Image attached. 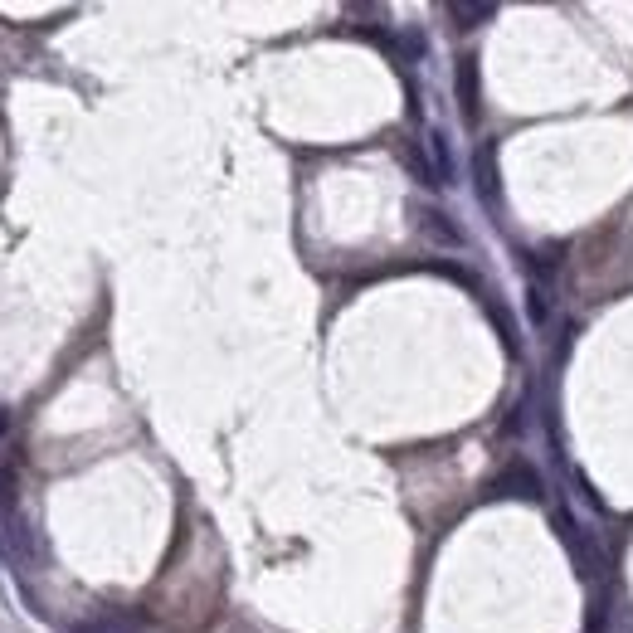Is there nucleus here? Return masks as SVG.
Wrapping results in <instances>:
<instances>
[{
    "instance_id": "6e6552de",
    "label": "nucleus",
    "mask_w": 633,
    "mask_h": 633,
    "mask_svg": "<svg viewBox=\"0 0 633 633\" xmlns=\"http://www.w3.org/2000/svg\"><path fill=\"white\" fill-rule=\"evenodd\" d=\"M560 254H565V244H546V249H531L526 254V273L536 278V288L541 283H551L556 278V268H560Z\"/></svg>"
},
{
    "instance_id": "ddd939ff",
    "label": "nucleus",
    "mask_w": 633,
    "mask_h": 633,
    "mask_svg": "<svg viewBox=\"0 0 633 633\" xmlns=\"http://www.w3.org/2000/svg\"><path fill=\"white\" fill-rule=\"evenodd\" d=\"M5 429H10V410H0V434H5Z\"/></svg>"
},
{
    "instance_id": "f03ea898",
    "label": "nucleus",
    "mask_w": 633,
    "mask_h": 633,
    "mask_svg": "<svg viewBox=\"0 0 633 633\" xmlns=\"http://www.w3.org/2000/svg\"><path fill=\"white\" fill-rule=\"evenodd\" d=\"M556 536H560V546L570 551V560H575V570H580V580H595V570H599V546L590 541V531L575 522L565 507L556 512Z\"/></svg>"
},
{
    "instance_id": "0eeeda50",
    "label": "nucleus",
    "mask_w": 633,
    "mask_h": 633,
    "mask_svg": "<svg viewBox=\"0 0 633 633\" xmlns=\"http://www.w3.org/2000/svg\"><path fill=\"white\" fill-rule=\"evenodd\" d=\"M458 103H463V122H478V59L473 54L458 59Z\"/></svg>"
},
{
    "instance_id": "20e7f679",
    "label": "nucleus",
    "mask_w": 633,
    "mask_h": 633,
    "mask_svg": "<svg viewBox=\"0 0 633 633\" xmlns=\"http://www.w3.org/2000/svg\"><path fill=\"white\" fill-rule=\"evenodd\" d=\"M147 629V614H127V609H98L93 619H78L69 633H137Z\"/></svg>"
},
{
    "instance_id": "9d476101",
    "label": "nucleus",
    "mask_w": 633,
    "mask_h": 633,
    "mask_svg": "<svg viewBox=\"0 0 633 633\" xmlns=\"http://www.w3.org/2000/svg\"><path fill=\"white\" fill-rule=\"evenodd\" d=\"M492 15H497L492 5H458V0L448 5V20H453L458 30H478V25H483V20H492Z\"/></svg>"
},
{
    "instance_id": "1a4fd4ad",
    "label": "nucleus",
    "mask_w": 633,
    "mask_h": 633,
    "mask_svg": "<svg viewBox=\"0 0 633 633\" xmlns=\"http://www.w3.org/2000/svg\"><path fill=\"white\" fill-rule=\"evenodd\" d=\"M483 307H487V317L497 322V336H502V346H507V356H517V351H522V341H517V322H512V312H507V307H502V302H497V298H487Z\"/></svg>"
},
{
    "instance_id": "f257e3e1",
    "label": "nucleus",
    "mask_w": 633,
    "mask_h": 633,
    "mask_svg": "<svg viewBox=\"0 0 633 633\" xmlns=\"http://www.w3.org/2000/svg\"><path fill=\"white\" fill-rule=\"evenodd\" d=\"M487 497H502V502H541V497H546V483H541V473H536L526 458H512V463L487 483Z\"/></svg>"
},
{
    "instance_id": "7ed1b4c3",
    "label": "nucleus",
    "mask_w": 633,
    "mask_h": 633,
    "mask_svg": "<svg viewBox=\"0 0 633 633\" xmlns=\"http://www.w3.org/2000/svg\"><path fill=\"white\" fill-rule=\"evenodd\" d=\"M473 176H478V200L487 210H502V171H497V147L473 151Z\"/></svg>"
},
{
    "instance_id": "9b49d317",
    "label": "nucleus",
    "mask_w": 633,
    "mask_h": 633,
    "mask_svg": "<svg viewBox=\"0 0 633 633\" xmlns=\"http://www.w3.org/2000/svg\"><path fill=\"white\" fill-rule=\"evenodd\" d=\"M429 156H434V176H439V186H453V156H448L444 132H429Z\"/></svg>"
},
{
    "instance_id": "423d86ee",
    "label": "nucleus",
    "mask_w": 633,
    "mask_h": 633,
    "mask_svg": "<svg viewBox=\"0 0 633 633\" xmlns=\"http://www.w3.org/2000/svg\"><path fill=\"white\" fill-rule=\"evenodd\" d=\"M20 507V458H0V522H15Z\"/></svg>"
},
{
    "instance_id": "39448f33",
    "label": "nucleus",
    "mask_w": 633,
    "mask_h": 633,
    "mask_svg": "<svg viewBox=\"0 0 633 633\" xmlns=\"http://www.w3.org/2000/svg\"><path fill=\"white\" fill-rule=\"evenodd\" d=\"M414 220H419V229H424L434 244H444V249H463V244H468V234L448 220L444 210H434V205H419V210H414Z\"/></svg>"
},
{
    "instance_id": "f8f14e48",
    "label": "nucleus",
    "mask_w": 633,
    "mask_h": 633,
    "mask_svg": "<svg viewBox=\"0 0 633 633\" xmlns=\"http://www.w3.org/2000/svg\"><path fill=\"white\" fill-rule=\"evenodd\" d=\"M546 317H551V307H546V293H541V288H531V322H536V327H546Z\"/></svg>"
}]
</instances>
